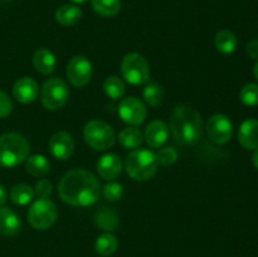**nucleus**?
Returning a JSON list of instances; mask_svg holds the SVG:
<instances>
[{
    "mask_svg": "<svg viewBox=\"0 0 258 257\" xmlns=\"http://www.w3.org/2000/svg\"><path fill=\"white\" fill-rule=\"evenodd\" d=\"M58 193L64 203L75 207H88L98 201L101 185L91 171L71 170L60 179Z\"/></svg>",
    "mask_w": 258,
    "mask_h": 257,
    "instance_id": "obj_1",
    "label": "nucleus"
},
{
    "mask_svg": "<svg viewBox=\"0 0 258 257\" xmlns=\"http://www.w3.org/2000/svg\"><path fill=\"white\" fill-rule=\"evenodd\" d=\"M170 128L179 143L191 145L202 138L203 121L196 108L180 103L171 112Z\"/></svg>",
    "mask_w": 258,
    "mask_h": 257,
    "instance_id": "obj_2",
    "label": "nucleus"
},
{
    "mask_svg": "<svg viewBox=\"0 0 258 257\" xmlns=\"http://www.w3.org/2000/svg\"><path fill=\"white\" fill-rule=\"evenodd\" d=\"M29 143L24 136L17 133H8L0 136V165L13 168L29 155Z\"/></svg>",
    "mask_w": 258,
    "mask_h": 257,
    "instance_id": "obj_3",
    "label": "nucleus"
},
{
    "mask_svg": "<svg viewBox=\"0 0 258 257\" xmlns=\"http://www.w3.org/2000/svg\"><path fill=\"white\" fill-rule=\"evenodd\" d=\"M158 161L153 151L138 149L131 151L125 161V168L134 180H149L158 170Z\"/></svg>",
    "mask_w": 258,
    "mask_h": 257,
    "instance_id": "obj_4",
    "label": "nucleus"
},
{
    "mask_svg": "<svg viewBox=\"0 0 258 257\" xmlns=\"http://www.w3.org/2000/svg\"><path fill=\"white\" fill-rule=\"evenodd\" d=\"M83 136L87 145L98 151L112 148L116 140L115 130L102 120L88 121L83 128Z\"/></svg>",
    "mask_w": 258,
    "mask_h": 257,
    "instance_id": "obj_5",
    "label": "nucleus"
},
{
    "mask_svg": "<svg viewBox=\"0 0 258 257\" xmlns=\"http://www.w3.org/2000/svg\"><path fill=\"white\" fill-rule=\"evenodd\" d=\"M121 73L126 82L131 85H144L149 81L150 68L148 60L140 53H128L121 62Z\"/></svg>",
    "mask_w": 258,
    "mask_h": 257,
    "instance_id": "obj_6",
    "label": "nucleus"
},
{
    "mask_svg": "<svg viewBox=\"0 0 258 257\" xmlns=\"http://www.w3.org/2000/svg\"><path fill=\"white\" fill-rule=\"evenodd\" d=\"M57 214V207L50 199L39 198L28 211V222L33 228L44 231L55 223Z\"/></svg>",
    "mask_w": 258,
    "mask_h": 257,
    "instance_id": "obj_7",
    "label": "nucleus"
},
{
    "mask_svg": "<svg viewBox=\"0 0 258 257\" xmlns=\"http://www.w3.org/2000/svg\"><path fill=\"white\" fill-rule=\"evenodd\" d=\"M42 103L47 110L55 111L63 107L70 97L67 83L60 78H49L42 87Z\"/></svg>",
    "mask_w": 258,
    "mask_h": 257,
    "instance_id": "obj_8",
    "label": "nucleus"
},
{
    "mask_svg": "<svg viewBox=\"0 0 258 257\" xmlns=\"http://www.w3.org/2000/svg\"><path fill=\"white\" fill-rule=\"evenodd\" d=\"M68 81L75 87H85L92 78V66L85 55H75L67 65Z\"/></svg>",
    "mask_w": 258,
    "mask_h": 257,
    "instance_id": "obj_9",
    "label": "nucleus"
},
{
    "mask_svg": "<svg viewBox=\"0 0 258 257\" xmlns=\"http://www.w3.org/2000/svg\"><path fill=\"white\" fill-rule=\"evenodd\" d=\"M207 134L213 143L218 145L227 144L233 135V125L226 115L217 113L207 122Z\"/></svg>",
    "mask_w": 258,
    "mask_h": 257,
    "instance_id": "obj_10",
    "label": "nucleus"
},
{
    "mask_svg": "<svg viewBox=\"0 0 258 257\" xmlns=\"http://www.w3.org/2000/svg\"><path fill=\"white\" fill-rule=\"evenodd\" d=\"M118 115L122 118L123 122L128 125H140L145 121L148 110L145 103L136 97L123 98L118 106Z\"/></svg>",
    "mask_w": 258,
    "mask_h": 257,
    "instance_id": "obj_11",
    "label": "nucleus"
},
{
    "mask_svg": "<svg viewBox=\"0 0 258 257\" xmlns=\"http://www.w3.org/2000/svg\"><path fill=\"white\" fill-rule=\"evenodd\" d=\"M49 151L58 160H67L75 151V140L66 131H58L50 138Z\"/></svg>",
    "mask_w": 258,
    "mask_h": 257,
    "instance_id": "obj_12",
    "label": "nucleus"
},
{
    "mask_svg": "<svg viewBox=\"0 0 258 257\" xmlns=\"http://www.w3.org/2000/svg\"><path fill=\"white\" fill-rule=\"evenodd\" d=\"M39 93L38 83L30 77H22L14 83L13 87V95L17 101L22 103H30L35 101Z\"/></svg>",
    "mask_w": 258,
    "mask_h": 257,
    "instance_id": "obj_13",
    "label": "nucleus"
},
{
    "mask_svg": "<svg viewBox=\"0 0 258 257\" xmlns=\"http://www.w3.org/2000/svg\"><path fill=\"white\" fill-rule=\"evenodd\" d=\"M97 171L106 180L116 179L122 171V163L116 154H105L97 161Z\"/></svg>",
    "mask_w": 258,
    "mask_h": 257,
    "instance_id": "obj_14",
    "label": "nucleus"
},
{
    "mask_svg": "<svg viewBox=\"0 0 258 257\" xmlns=\"http://www.w3.org/2000/svg\"><path fill=\"white\" fill-rule=\"evenodd\" d=\"M239 145L246 150L258 149V120L248 118L243 121L238 130Z\"/></svg>",
    "mask_w": 258,
    "mask_h": 257,
    "instance_id": "obj_15",
    "label": "nucleus"
},
{
    "mask_svg": "<svg viewBox=\"0 0 258 257\" xmlns=\"http://www.w3.org/2000/svg\"><path fill=\"white\" fill-rule=\"evenodd\" d=\"M169 128L163 120H154L148 125L144 139L151 148H160L168 141Z\"/></svg>",
    "mask_w": 258,
    "mask_h": 257,
    "instance_id": "obj_16",
    "label": "nucleus"
},
{
    "mask_svg": "<svg viewBox=\"0 0 258 257\" xmlns=\"http://www.w3.org/2000/svg\"><path fill=\"white\" fill-rule=\"evenodd\" d=\"M20 218L13 209L0 207V234L15 236L20 231Z\"/></svg>",
    "mask_w": 258,
    "mask_h": 257,
    "instance_id": "obj_17",
    "label": "nucleus"
},
{
    "mask_svg": "<svg viewBox=\"0 0 258 257\" xmlns=\"http://www.w3.org/2000/svg\"><path fill=\"white\" fill-rule=\"evenodd\" d=\"M33 65L38 72L43 75H50L54 72L57 62H55L54 54L49 49L40 48L33 55Z\"/></svg>",
    "mask_w": 258,
    "mask_h": 257,
    "instance_id": "obj_18",
    "label": "nucleus"
},
{
    "mask_svg": "<svg viewBox=\"0 0 258 257\" xmlns=\"http://www.w3.org/2000/svg\"><path fill=\"white\" fill-rule=\"evenodd\" d=\"M82 18V10L75 4H64L55 12V20L64 27L76 24Z\"/></svg>",
    "mask_w": 258,
    "mask_h": 257,
    "instance_id": "obj_19",
    "label": "nucleus"
},
{
    "mask_svg": "<svg viewBox=\"0 0 258 257\" xmlns=\"http://www.w3.org/2000/svg\"><path fill=\"white\" fill-rule=\"evenodd\" d=\"M118 216L112 209L102 207L95 213V223L106 232L115 231L118 227Z\"/></svg>",
    "mask_w": 258,
    "mask_h": 257,
    "instance_id": "obj_20",
    "label": "nucleus"
},
{
    "mask_svg": "<svg viewBox=\"0 0 258 257\" xmlns=\"http://www.w3.org/2000/svg\"><path fill=\"white\" fill-rule=\"evenodd\" d=\"M214 43H216L217 49L221 53H223V54H231V53H233L237 49L236 35H234L233 32L228 29H223L217 33Z\"/></svg>",
    "mask_w": 258,
    "mask_h": 257,
    "instance_id": "obj_21",
    "label": "nucleus"
},
{
    "mask_svg": "<svg viewBox=\"0 0 258 257\" xmlns=\"http://www.w3.org/2000/svg\"><path fill=\"white\" fill-rule=\"evenodd\" d=\"M50 164L44 155H32L28 156L25 169L33 176H44L49 173Z\"/></svg>",
    "mask_w": 258,
    "mask_h": 257,
    "instance_id": "obj_22",
    "label": "nucleus"
},
{
    "mask_svg": "<svg viewBox=\"0 0 258 257\" xmlns=\"http://www.w3.org/2000/svg\"><path fill=\"white\" fill-rule=\"evenodd\" d=\"M34 190L32 186L28 184H15L12 189H10V199L17 206H25V204L30 203L34 198Z\"/></svg>",
    "mask_w": 258,
    "mask_h": 257,
    "instance_id": "obj_23",
    "label": "nucleus"
},
{
    "mask_svg": "<svg viewBox=\"0 0 258 257\" xmlns=\"http://www.w3.org/2000/svg\"><path fill=\"white\" fill-rule=\"evenodd\" d=\"M118 141L127 149H138L143 145L144 135L139 128L126 127L118 134Z\"/></svg>",
    "mask_w": 258,
    "mask_h": 257,
    "instance_id": "obj_24",
    "label": "nucleus"
},
{
    "mask_svg": "<svg viewBox=\"0 0 258 257\" xmlns=\"http://www.w3.org/2000/svg\"><path fill=\"white\" fill-rule=\"evenodd\" d=\"M118 247V241L113 234L111 233H103L97 237L95 243V249L98 254L101 256H110V254L115 253L116 249Z\"/></svg>",
    "mask_w": 258,
    "mask_h": 257,
    "instance_id": "obj_25",
    "label": "nucleus"
},
{
    "mask_svg": "<svg viewBox=\"0 0 258 257\" xmlns=\"http://www.w3.org/2000/svg\"><path fill=\"white\" fill-rule=\"evenodd\" d=\"M103 91H105L106 96L110 97L111 100H120L125 95L126 87L121 78L111 76V77L106 78L105 83H103Z\"/></svg>",
    "mask_w": 258,
    "mask_h": 257,
    "instance_id": "obj_26",
    "label": "nucleus"
},
{
    "mask_svg": "<svg viewBox=\"0 0 258 257\" xmlns=\"http://www.w3.org/2000/svg\"><path fill=\"white\" fill-rule=\"evenodd\" d=\"M92 8L101 17H113L121 9L120 0H92Z\"/></svg>",
    "mask_w": 258,
    "mask_h": 257,
    "instance_id": "obj_27",
    "label": "nucleus"
},
{
    "mask_svg": "<svg viewBox=\"0 0 258 257\" xmlns=\"http://www.w3.org/2000/svg\"><path fill=\"white\" fill-rule=\"evenodd\" d=\"M143 96L145 102L151 107H158L164 101V90L161 86L156 83H149L143 91Z\"/></svg>",
    "mask_w": 258,
    "mask_h": 257,
    "instance_id": "obj_28",
    "label": "nucleus"
},
{
    "mask_svg": "<svg viewBox=\"0 0 258 257\" xmlns=\"http://www.w3.org/2000/svg\"><path fill=\"white\" fill-rule=\"evenodd\" d=\"M242 103L246 106H258V85L248 83L243 86L239 93Z\"/></svg>",
    "mask_w": 258,
    "mask_h": 257,
    "instance_id": "obj_29",
    "label": "nucleus"
},
{
    "mask_svg": "<svg viewBox=\"0 0 258 257\" xmlns=\"http://www.w3.org/2000/svg\"><path fill=\"white\" fill-rule=\"evenodd\" d=\"M155 156L158 164L163 166H169L175 163L176 158H178V153L173 148H163L159 150V153Z\"/></svg>",
    "mask_w": 258,
    "mask_h": 257,
    "instance_id": "obj_30",
    "label": "nucleus"
},
{
    "mask_svg": "<svg viewBox=\"0 0 258 257\" xmlns=\"http://www.w3.org/2000/svg\"><path fill=\"white\" fill-rule=\"evenodd\" d=\"M122 185L118 183H108L103 186V196L107 201L116 202L122 197Z\"/></svg>",
    "mask_w": 258,
    "mask_h": 257,
    "instance_id": "obj_31",
    "label": "nucleus"
},
{
    "mask_svg": "<svg viewBox=\"0 0 258 257\" xmlns=\"http://www.w3.org/2000/svg\"><path fill=\"white\" fill-rule=\"evenodd\" d=\"M34 193L37 194L39 198H48L52 193V183L47 179H40L35 184Z\"/></svg>",
    "mask_w": 258,
    "mask_h": 257,
    "instance_id": "obj_32",
    "label": "nucleus"
},
{
    "mask_svg": "<svg viewBox=\"0 0 258 257\" xmlns=\"http://www.w3.org/2000/svg\"><path fill=\"white\" fill-rule=\"evenodd\" d=\"M13 110V103L10 98L0 91V118H4L10 115Z\"/></svg>",
    "mask_w": 258,
    "mask_h": 257,
    "instance_id": "obj_33",
    "label": "nucleus"
},
{
    "mask_svg": "<svg viewBox=\"0 0 258 257\" xmlns=\"http://www.w3.org/2000/svg\"><path fill=\"white\" fill-rule=\"evenodd\" d=\"M247 54L252 59H258V39H252L247 43Z\"/></svg>",
    "mask_w": 258,
    "mask_h": 257,
    "instance_id": "obj_34",
    "label": "nucleus"
},
{
    "mask_svg": "<svg viewBox=\"0 0 258 257\" xmlns=\"http://www.w3.org/2000/svg\"><path fill=\"white\" fill-rule=\"evenodd\" d=\"M7 190H5L4 186L0 184V207H3L5 204V202H7Z\"/></svg>",
    "mask_w": 258,
    "mask_h": 257,
    "instance_id": "obj_35",
    "label": "nucleus"
},
{
    "mask_svg": "<svg viewBox=\"0 0 258 257\" xmlns=\"http://www.w3.org/2000/svg\"><path fill=\"white\" fill-rule=\"evenodd\" d=\"M252 164H253L254 168L258 170V149L253 150V154H252Z\"/></svg>",
    "mask_w": 258,
    "mask_h": 257,
    "instance_id": "obj_36",
    "label": "nucleus"
},
{
    "mask_svg": "<svg viewBox=\"0 0 258 257\" xmlns=\"http://www.w3.org/2000/svg\"><path fill=\"white\" fill-rule=\"evenodd\" d=\"M253 75H254V78L258 81V59L257 62L254 63V67H253Z\"/></svg>",
    "mask_w": 258,
    "mask_h": 257,
    "instance_id": "obj_37",
    "label": "nucleus"
},
{
    "mask_svg": "<svg viewBox=\"0 0 258 257\" xmlns=\"http://www.w3.org/2000/svg\"><path fill=\"white\" fill-rule=\"evenodd\" d=\"M72 3H75V4H85L86 2H88V0H71Z\"/></svg>",
    "mask_w": 258,
    "mask_h": 257,
    "instance_id": "obj_38",
    "label": "nucleus"
},
{
    "mask_svg": "<svg viewBox=\"0 0 258 257\" xmlns=\"http://www.w3.org/2000/svg\"><path fill=\"white\" fill-rule=\"evenodd\" d=\"M3 2H5V0H3Z\"/></svg>",
    "mask_w": 258,
    "mask_h": 257,
    "instance_id": "obj_39",
    "label": "nucleus"
}]
</instances>
